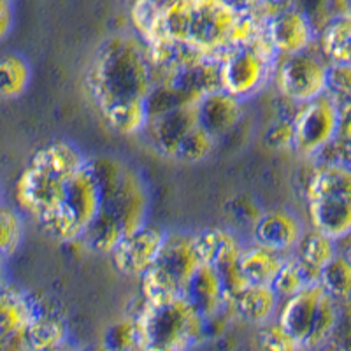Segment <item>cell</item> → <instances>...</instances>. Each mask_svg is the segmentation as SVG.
<instances>
[{"mask_svg": "<svg viewBox=\"0 0 351 351\" xmlns=\"http://www.w3.org/2000/svg\"><path fill=\"white\" fill-rule=\"evenodd\" d=\"M88 158L67 141H53L32 155L14 184V200L21 213L39 223L60 208L71 178Z\"/></svg>", "mask_w": 351, "mask_h": 351, "instance_id": "cell-3", "label": "cell"}, {"mask_svg": "<svg viewBox=\"0 0 351 351\" xmlns=\"http://www.w3.org/2000/svg\"><path fill=\"white\" fill-rule=\"evenodd\" d=\"M316 48L332 67H351V9L332 18L319 30Z\"/></svg>", "mask_w": 351, "mask_h": 351, "instance_id": "cell-21", "label": "cell"}, {"mask_svg": "<svg viewBox=\"0 0 351 351\" xmlns=\"http://www.w3.org/2000/svg\"><path fill=\"white\" fill-rule=\"evenodd\" d=\"M265 146L274 152H290L295 144V128L293 118H278L267 127L263 134Z\"/></svg>", "mask_w": 351, "mask_h": 351, "instance_id": "cell-35", "label": "cell"}, {"mask_svg": "<svg viewBox=\"0 0 351 351\" xmlns=\"http://www.w3.org/2000/svg\"><path fill=\"white\" fill-rule=\"evenodd\" d=\"M102 206L100 186L90 164L72 176L67 184L64 202L43 221L39 227L58 243H80L84 232L97 218Z\"/></svg>", "mask_w": 351, "mask_h": 351, "instance_id": "cell-7", "label": "cell"}, {"mask_svg": "<svg viewBox=\"0 0 351 351\" xmlns=\"http://www.w3.org/2000/svg\"><path fill=\"white\" fill-rule=\"evenodd\" d=\"M265 34L278 56L295 55L316 44L315 25L293 5L281 4L265 18Z\"/></svg>", "mask_w": 351, "mask_h": 351, "instance_id": "cell-11", "label": "cell"}, {"mask_svg": "<svg viewBox=\"0 0 351 351\" xmlns=\"http://www.w3.org/2000/svg\"><path fill=\"white\" fill-rule=\"evenodd\" d=\"M141 293L146 304L162 307L184 297V288L171 272L160 267L158 263H153V267L141 278Z\"/></svg>", "mask_w": 351, "mask_h": 351, "instance_id": "cell-25", "label": "cell"}, {"mask_svg": "<svg viewBox=\"0 0 351 351\" xmlns=\"http://www.w3.org/2000/svg\"><path fill=\"white\" fill-rule=\"evenodd\" d=\"M25 341L30 351H43L60 346L69 341V328L60 315L37 307L32 322L25 332Z\"/></svg>", "mask_w": 351, "mask_h": 351, "instance_id": "cell-23", "label": "cell"}, {"mask_svg": "<svg viewBox=\"0 0 351 351\" xmlns=\"http://www.w3.org/2000/svg\"><path fill=\"white\" fill-rule=\"evenodd\" d=\"M104 344L111 351H141V335L134 316L112 325Z\"/></svg>", "mask_w": 351, "mask_h": 351, "instance_id": "cell-33", "label": "cell"}, {"mask_svg": "<svg viewBox=\"0 0 351 351\" xmlns=\"http://www.w3.org/2000/svg\"><path fill=\"white\" fill-rule=\"evenodd\" d=\"M350 302H351V300H350Z\"/></svg>", "mask_w": 351, "mask_h": 351, "instance_id": "cell-41", "label": "cell"}, {"mask_svg": "<svg viewBox=\"0 0 351 351\" xmlns=\"http://www.w3.org/2000/svg\"><path fill=\"white\" fill-rule=\"evenodd\" d=\"M86 351H111V350H109V348L102 343L100 346H95V348H92V350H86Z\"/></svg>", "mask_w": 351, "mask_h": 351, "instance_id": "cell-40", "label": "cell"}, {"mask_svg": "<svg viewBox=\"0 0 351 351\" xmlns=\"http://www.w3.org/2000/svg\"><path fill=\"white\" fill-rule=\"evenodd\" d=\"M260 346H262V351H302V343L283 325L278 324L276 318L262 325Z\"/></svg>", "mask_w": 351, "mask_h": 351, "instance_id": "cell-34", "label": "cell"}, {"mask_svg": "<svg viewBox=\"0 0 351 351\" xmlns=\"http://www.w3.org/2000/svg\"><path fill=\"white\" fill-rule=\"evenodd\" d=\"M197 116L200 127L209 132L216 141L227 136L243 118V100L225 90H213L197 102Z\"/></svg>", "mask_w": 351, "mask_h": 351, "instance_id": "cell-16", "label": "cell"}, {"mask_svg": "<svg viewBox=\"0 0 351 351\" xmlns=\"http://www.w3.org/2000/svg\"><path fill=\"white\" fill-rule=\"evenodd\" d=\"M304 225L295 213L278 208L260 215L253 225V241L274 252L291 255L304 236Z\"/></svg>", "mask_w": 351, "mask_h": 351, "instance_id": "cell-13", "label": "cell"}, {"mask_svg": "<svg viewBox=\"0 0 351 351\" xmlns=\"http://www.w3.org/2000/svg\"><path fill=\"white\" fill-rule=\"evenodd\" d=\"M16 14V0H0V40L11 34Z\"/></svg>", "mask_w": 351, "mask_h": 351, "instance_id": "cell-36", "label": "cell"}, {"mask_svg": "<svg viewBox=\"0 0 351 351\" xmlns=\"http://www.w3.org/2000/svg\"><path fill=\"white\" fill-rule=\"evenodd\" d=\"M197 253L202 263H209L216 269L237 265L244 244L236 234L227 228H209V230L193 234Z\"/></svg>", "mask_w": 351, "mask_h": 351, "instance_id": "cell-20", "label": "cell"}, {"mask_svg": "<svg viewBox=\"0 0 351 351\" xmlns=\"http://www.w3.org/2000/svg\"><path fill=\"white\" fill-rule=\"evenodd\" d=\"M155 263L171 272L186 290V285L190 283L192 276L202 265V260L197 253L193 234H181V232L167 234L164 247Z\"/></svg>", "mask_w": 351, "mask_h": 351, "instance_id": "cell-18", "label": "cell"}, {"mask_svg": "<svg viewBox=\"0 0 351 351\" xmlns=\"http://www.w3.org/2000/svg\"><path fill=\"white\" fill-rule=\"evenodd\" d=\"M199 125V116H197V104L183 106L171 111H165L162 114H156L149 118V123L146 130L149 134L153 146L156 152L162 155L174 158L176 152L181 146L188 134Z\"/></svg>", "mask_w": 351, "mask_h": 351, "instance_id": "cell-14", "label": "cell"}, {"mask_svg": "<svg viewBox=\"0 0 351 351\" xmlns=\"http://www.w3.org/2000/svg\"><path fill=\"white\" fill-rule=\"evenodd\" d=\"M155 67L141 37L116 34L100 44L86 72V88L102 120L120 136H139L149 123Z\"/></svg>", "mask_w": 351, "mask_h": 351, "instance_id": "cell-1", "label": "cell"}, {"mask_svg": "<svg viewBox=\"0 0 351 351\" xmlns=\"http://www.w3.org/2000/svg\"><path fill=\"white\" fill-rule=\"evenodd\" d=\"M141 351H180L172 346H165V344H146L144 348H141Z\"/></svg>", "mask_w": 351, "mask_h": 351, "instance_id": "cell-37", "label": "cell"}, {"mask_svg": "<svg viewBox=\"0 0 351 351\" xmlns=\"http://www.w3.org/2000/svg\"><path fill=\"white\" fill-rule=\"evenodd\" d=\"M281 297L272 285L250 283L232 302V313L252 325H265L276 318Z\"/></svg>", "mask_w": 351, "mask_h": 351, "instance_id": "cell-19", "label": "cell"}, {"mask_svg": "<svg viewBox=\"0 0 351 351\" xmlns=\"http://www.w3.org/2000/svg\"><path fill=\"white\" fill-rule=\"evenodd\" d=\"M88 164L99 181L100 209L120 219L127 236L146 225L148 192L141 176L114 156L88 158Z\"/></svg>", "mask_w": 351, "mask_h": 351, "instance_id": "cell-5", "label": "cell"}, {"mask_svg": "<svg viewBox=\"0 0 351 351\" xmlns=\"http://www.w3.org/2000/svg\"><path fill=\"white\" fill-rule=\"evenodd\" d=\"M23 234L25 221L18 206L0 200V271L5 260L20 247Z\"/></svg>", "mask_w": 351, "mask_h": 351, "instance_id": "cell-30", "label": "cell"}, {"mask_svg": "<svg viewBox=\"0 0 351 351\" xmlns=\"http://www.w3.org/2000/svg\"><path fill=\"white\" fill-rule=\"evenodd\" d=\"M339 241L332 239L330 236L324 234V232L306 230L304 232L302 239L297 244L293 255L306 265L309 271L315 272L319 280V272L322 269L327 267L328 263L339 255Z\"/></svg>", "mask_w": 351, "mask_h": 351, "instance_id": "cell-24", "label": "cell"}, {"mask_svg": "<svg viewBox=\"0 0 351 351\" xmlns=\"http://www.w3.org/2000/svg\"><path fill=\"white\" fill-rule=\"evenodd\" d=\"M291 118L295 128L293 152L313 162L322 158L339 132L341 112L332 97L325 93L306 104H299Z\"/></svg>", "mask_w": 351, "mask_h": 351, "instance_id": "cell-10", "label": "cell"}, {"mask_svg": "<svg viewBox=\"0 0 351 351\" xmlns=\"http://www.w3.org/2000/svg\"><path fill=\"white\" fill-rule=\"evenodd\" d=\"M278 53L272 48L265 28L253 40L228 49L219 56L221 90L239 100L258 93L272 77Z\"/></svg>", "mask_w": 351, "mask_h": 351, "instance_id": "cell-8", "label": "cell"}, {"mask_svg": "<svg viewBox=\"0 0 351 351\" xmlns=\"http://www.w3.org/2000/svg\"><path fill=\"white\" fill-rule=\"evenodd\" d=\"M216 146V139L200 127V123L188 134L186 139L181 143V146L176 152L174 158L183 164H199L208 158Z\"/></svg>", "mask_w": 351, "mask_h": 351, "instance_id": "cell-32", "label": "cell"}, {"mask_svg": "<svg viewBox=\"0 0 351 351\" xmlns=\"http://www.w3.org/2000/svg\"><path fill=\"white\" fill-rule=\"evenodd\" d=\"M283 4L293 5L302 11L315 25L316 32H319L332 18L351 9L350 0H283Z\"/></svg>", "mask_w": 351, "mask_h": 351, "instance_id": "cell-31", "label": "cell"}, {"mask_svg": "<svg viewBox=\"0 0 351 351\" xmlns=\"http://www.w3.org/2000/svg\"><path fill=\"white\" fill-rule=\"evenodd\" d=\"M134 319L139 328L141 348L146 344H165L188 351L206 337V318L186 297L162 307H153L143 300Z\"/></svg>", "mask_w": 351, "mask_h": 351, "instance_id": "cell-6", "label": "cell"}, {"mask_svg": "<svg viewBox=\"0 0 351 351\" xmlns=\"http://www.w3.org/2000/svg\"><path fill=\"white\" fill-rule=\"evenodd\" d=\"M265 18L243 0H169L144 43L165 37L216 58L262 34Z\"/></svg>", "mask_w": 351, "mask_h": 351, "instance_id": "cell-2", "label": "cell"}, {"mask_svg": "<svg viewBox=\"0 0 351 351\" xmlns=\"http://www.w3.org/2000/svg\"><path fill=\"white\" fill-rule=\"evenodd\" d=\"M32 81V67L18 53L0 55V100H12L23 95Z\"/></svg>", "mask_w": 351, "mask_h": 351, "instance_id": "cell-27", "label": "cell"}, {"mask_svg": "<svg viewBox=\"0 0 351 351\" xmlns=\"http://www.w3.org/2000/svg\"><path fill=\"white\" fill-rule=\"evenodd\" d=\"M43 351H83L76 346V344H72L71 341L67 343L60 344V346H55V348H48V350H43Z\"/></svg>", "mask_w": 351, "mask_h": 351, "instance_id": "cell-38", "label": "cell"}, {"mask_svg": "<svg viewBox=\"0 0 351 351\" xmlns=\"http://www.w3.org/2000/svg\"><path fill=\"white\" fill-rule=\"evenodd\" d=\"M125 236H127V230H125L120 219H116L114 216L100 209L97 218L84 232L80 243L84 244L88 252L99 253V255H111Z\"/></svg>", "mask_w": 351, "mask_h": 351, "instance_id": "cell-26", "label": "cell"}, {"mask_svg": "<svg viewBox=\"0 0 351 351\" xmlns=\"http://www.w3.org/2000/svg\"><path fill=\"white\" fill-rule=\"evenodd\" d=\"M287 256L285 253L274 252L271 247L253 241L252 244L244 246L241 253L239 269L247 283L272 285L276 276L280 274Z\"/></svg>", "mask_w": 351, "mask_h": 351, "instance_id": "cell-22", "label": "cell"}, {"mask_svg": "<svg viewBox=\"0 0 351 351\" xmlns=\"http://www.w3.org/2000/svg\"><path fill=\"white\" fill-rule=\"evenodd\" d=\"M346 241V247H344V250H341V252L344 253V255L348 256V258H350V262H351V236L348 237V239H344Z\"/></svg>", "mask_w": 351, "mask_h": 351, "instance_id": "cell-39", "label": "cell"}, {"mask_svg": "<svg viewBox=\"0 0 351 351\" xmlns=\"http://www.w3.org/2000/svg\"><path fill=\"white\" fill-rule=\"evenodd\" d=\"M167 232L153 225H143L123 237L111 253L116 271L130 278H143L144 272L153 267L164 247Z\"/></svg>", "mask_w": 351, "mask_h": 351, "instance_id": "cell-12", "label": "cell"}, {"mask_svg": "<svg viewBox=\"0 0 351 351\" xmlns=\"http://www.w3.org/2000/svg\"><path fill=\"white\" fill-rule=\"evenodd\" d=\"M304 197L311 228L339 243L351 236V165L339 160H315Z\"/></svg>", "mask_w": 351, "mask_h": 351, "instance_id": "cell-4", "label": "cell"}, {"mask_svg": "<svg viewBox=\"0 0 351 351\" xmlns=\"http://www.w3.org/2000/svg\"><path fill=\"white\" fill-rule=\"evenodd\" d=\"M319 287L327 291L332 299L344 304L351 300V262L343 252L335 256L327 267L319 272Z\"/></svg>", "mask_w": 351, "mask_h": 351, "instance_id": "cell-29", "label": "cell"}, {"mask_svg": "<svg viewBox=\"0 0 351 351\" xmlns=\"http://www.w3.org/2000/svg\"><path fill=\"white\" fill-rule=\"evenodd\" d=\"M184 297L192 302V306L204 318L223 313L225 309L230 307L227 302V297H225L221 276H219L218 269L209 265V263H202L197 269L190 283L186 285Z\"/></svg>", "mask_w": 351, "mask_h": 351, "instance_id": "cell-17", "label": "cell"}, {"mask_svg": "<svg viewBox=\"0 0 351 351\" xmlns=\"http://www.w3.org/2000/svg\"><path fill=\"white\" fill-rule=\"evenodd\" d=\"M330 64L318 51L316 44L295 55L278 56L272 72L278 92L291 104H306L325 95L328 90Z\"/></svg>", "mask_w": 351, "mask_h": 351, "instance_id": "cell-9", "label": "cell"}, {"mask_svg": "<svg viewBox=\"0 0 351 351\" xmlns=\"http://www.w3.org/2000/svg\"><path fill=\"white\" fill-rule=\"evenodd\" d=\"M350 2H351V0H350Z\"/></svg>", "mask_w": 351, "mask_h": 351, "instance_id": "cell-42", "label": "cell"}, {"mask_svg": "<svg viewBox=\"0 0 351 351\" xmlns=\"http://www.w3.org/2000/svg\"><path fill=\"white\" fill-rule=\"evenodd\" d=\"M324 297L325 290L319 287V283L309 285L295 295L281 300L276 322L283 325L290 334L295 335L304 346L315 327Z\"/></svg>", "mask_w": 351, "mask_h": 351, "instance_id": "cell-15", "label": "cell"}, {"mask_svg": "<svg viewBox=\"0 0 351 351\" xmlns=\"http://www.w3.org/2000/svg\"><path fill=\"white\" fill-rule=\"evenodd\" d=\"M318 283V276L304 265L293 253L287 256L280 274L276 276L272 288L281 297V300L295 295L309 285Z\"/></svg>", "mask_w": 351, "mask_h": 351, "instance_id": "cell-28", "label": "cell"}]
</instances>
